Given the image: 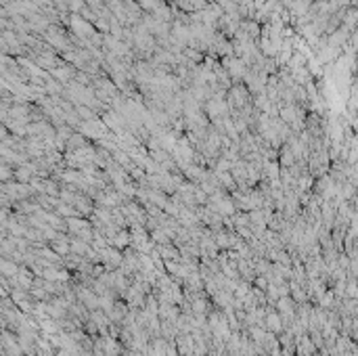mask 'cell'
Instances as JSON below:
<instances>
[{"instance_id":"6da1fadb","label":"cell","mask_w":358,"mask_h":356,"mask_svg":"<svg viewBox=\"0 0 358 356\" xmlns=\"http://www.w3.org/2000/svg\"><path fill=\"white\" fill-rule=\"evenodd\" d=\"M262 327H264L268 333H274V335H279L285 331V323H283L281 314L274 310L270 304L266 306V312H264V316H262Z\"/></svg>"},{"instance_id":"7a4b0ae2","label":"cell","mask_w":358,"mask_h":356,"mask_svg":"<svg viewBox=\"0 0 358 356\" xmlns=\"http://www.w3.org/2000/svg\"><path fill=\"white\" fill-rule=\"evenodd\" d=\"M111 247H115V249H119V252H124V249H128L130 247V231H126V229H119L109 241Z\"/></svg>"},{"instance_id":"3957f363","label":"cell","mask_w":358,"mask_h":356,"mask_svg":"<svg viewBox=\"0 0 358 356\" xmlns=\"http://www.w3.org/2000/svg\"><path fill=\"white\" fill-rule=\"evenodd\" d=\"M51 249L59 256V258H63V256H69L71 252H69V239L65 235H59L57 233V239L51 243Z\"/></svg>"},{"instance_id":"277c9868","label":"cell","mask_w":358,"mask_h":356,"mask_svg":"<svg viewBox=\"0 0 358 356\" xmlns=\"http://www.w3.org/2000/svg\"><path fill=\"white\" fill-rule=\"evenodd\" d=\"M69 252L76 254V256H80V258H84V256L90 252V243H86V241L78 239V237H74V239H69Z\"/></svg>"},{"instance_id":"5b68a950","label":"cell","mask_w":358,"mask_h":356,"mask_svg":"<svg viewBox=\"0 0 358 356\" xmlns=\"http://www.w3.org/2000/svg\"><path fill=\"white\" fill-rule=\"evenodd\" d=\"M19 272V268H17V264L15 262H11V260H3L0 258V275L3 277H15Z\"/></svg>"},{"instance_id":"8992f818","label":"cell","mask_w":358,"mask_h":356,"mask_svg":"<svg viewBox=\"0 0 358 356\" xmlns=\"http://www.w3.org/2000/svg\"><path fill=\"white\" fill-rule=\"evenodd\" d=\"M17 176H19V181H28V178H30V170H28V168H26V170H19Z\"/></svg>"}]
</instances>
